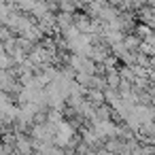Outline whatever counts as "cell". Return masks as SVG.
Returning <instances> with one entry per match:
<instances>
[{"instance_id": "1", "label": "cell", "mask_w": 155, "mask_h": 155, "mask_svg": "<svg viewBox=\"0 0 155 155\" xmlns=\"http://www.w3.org/2000/svg\"><path fill=\"white\" fill-rule=\"evenodd\" d=\"M96 117H100L102 121H108V119H110V106H106V104L98 106V108H96Z\"/></svg>"}]
</instances>
